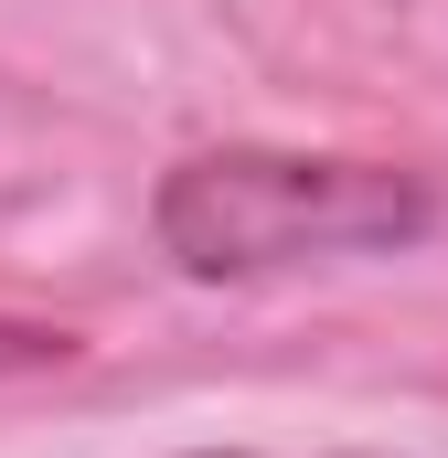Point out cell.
Returning a JSON list of instances; mask_svg holds the SVG:
<instances>
[{
  "label": "cell",
  "mask_w": 448,
  "mask_h": 458,
  "mask_svg": "<svg viewBox=\"0 0 448 458\" xmlns=\"http://www.w3.org/2000/svg\"><path fill=\"white\" fill-rule=\"evenodd\" d=\"M438 225L427 171L395 160H299V149H203L160 182V245L182 277H267L310 256H395Z\"/></svg>",
  "instance_id": "1"
},
{
  "label": "cell",
  "mask_w": 448,
  "mask_h": 458,
  "mask_svg": "<svg viewBox=\"0 0 448 458\" xmlns=\"http://www.w3.org/2000/svg\"><path fill=\"white\" fill-rule=\"evenodd\" d=\"M65 331H0V362H65Z\"/></svg>",
  "instance_id": "2"
},
{
  "label": "cell",
  "mask_w": 448,
  "mask_h": 458,
  "mask_svg": "<svg viewBox=\"0 0 448 458\" xmlns=\"http://www.w3.org/2000/svg\"><path fill=\"white\" fill-rule=\"evenodd\" d=\"M203 458H246V448H203Z\"/></svg>",
  "instance_id": "3"
}]
</instances>
